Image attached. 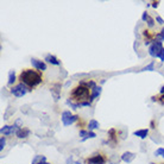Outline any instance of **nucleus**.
Segmentation results:
<instances>
[{"instance_id": "5", "label": "nucleus", "mask_w": 164, "mask_h": 164, "mask_svg": "<svg viewBox=\"0 0 164 164\" xmlns=\"http://www.w3.org/2000/svg\"><path fill=\"white\" fill-rule=\"evenodd\" d=\"M28 92H31V89L26 87L24 83H20V82L18 83L17 86H13V87L11 88V93L13 94L14 96H17V98H22V96H24Z\"/></svg>"}, {"instance_id": "27", "label": "nucleus", "mask_w": 164, "mask_h": 164, "mask_svg": "<svg viewBox=\"0 0 164 164\" xmlns=\"http://www.w3.org/2000/svg\"><path fill=\"white\" fill-rule=\"evenodd\" d=\"M149 17H150V16L147 14V12H144V13H143V17H141V19H143V22H146L147 19H149Z\"/></svg>"}, {"instance_id": "15", "label": "nucleus", "mask_w": 164, "mask_h": 164, "mask_svg": "<svg viewBox=\"0 0 164 164\" xmlns=\"http://www.w3.org/2000/svg\"><path fill=\"white\" fill-rule=\"evenodd\" d=\"M32 164H47V157L42 155H37L32 159Z\"/></svg>"}, {"instance_id": "12", "label": "nucleus", "mask_w": 164, "mask_h": 164, "mask_svg": "<svg viewBox=\"0 0 164 164\" xmlns=\"http://www.w3.org/2000/svg\"><path fill=\"white\" fill-rule=\"evenodd\" d=\"M80 137H82V141H85L88 138H95L96 135L93 131H86V130H81L80 131Z\"/></svg>"}, {"instance_id": "25", "label": "nucleus", "mask_w": 164, "mask_h": 164, "mask_svg": "<svg viewBox=\"0 0 164 164\" xmlns=\"http://www.w3.org/2000/svg\"><path fill=\"white\" fill-rule=\"evenodd\" d=\"M155 155H156V156H162V157H164V149L163 147H159L158 150L155 152Z\"/></svg>"}, {"instance_id": "1", "label": "nucleus", "mask_w": 164, "mask_h": 164, "mask_svg": "<svg viewBox=\"0 0 164 164\" xmlns=\"http://www.w3.org/2000/svg\"><path fill=\"white\" fill-rule=\"evenodd\" d=\"M90 88L87 86V81H79L71 88L69 92V100L74 102L77 107H83V106H90Z\"/></svg>"}, {"instance_id": "11", "label": "nucleus", "mask_w": 164, "mask_h": 164, "mask_svg": "<svg viewBox=\"0 0 164 164\" xmlns=\"http://www.w3.org/2000/svg\"><path fill=\"white\" fill-rule=\"evenodd\" d=\"M143 36H144V38H145V44H146V45H151V42H153L155 37H156V35L152 33L151 31H149V30H145V31L143 32Z\"/></svg>"}, {"instance_id": "19", "label": "nucleus", "mask_w": 164, "mask_h": 164, "mask_svg": "<svg viewBox=\"0 0 164 164\" xmlns=\"http://www.w3.org/2000/svg\"><path fill=\"white\" fill-rule=\"evenodd\" d=\"M95 129H99V123L95 119H92L88 124V131H93Z\"/></svg>"}, {"instance_id": "10", "label": "nucleus", "mask_w": 164, "mask_h": 164, "mask_svg": "<svg viewBox=\"0 0 164 164\" xmlns=\"http://www.w3.org/2000/svg\"><path fill=\"white\" fill-rule=\"evenodd\" d=\"M50 92L53 94L54 100L57 101V100L59 99V96H61V83H59V82L54 83L53 86H51V88H50Z\"/></svg>"}, {"instance_id": "9", "label": "nucleus", "mask_w": 164, "mask_h": 164, "mask_svg": "<svg viewBox=\"0 0 164 164\" xmlns=\"http://www.w3.org/2000/svg\"><path fill=\"white\" fill-rule=\"evenodd\" d=\"M31 64H32V67L35 68L36 70H39V71L47 70V64H45L43 61H41V59H31Z\"/></svg>"}, {"instance_id": "7", "label": "nucleus", "mask_w": 164, "mask_h": 164, "mask_svg": "<svg viewBox=\"0 0 164 164\" xmlns=\"http://www.w3.org/2000/svg\"><path fill=\"white\" fill-rule=\"evenodd\" d=\"M20 129L19 126H17L16 124L13 125V126H8V125H5V126H3L1 130H0V132H1V135L3 136H10V135H13V133H17V131Z\"/></svg>"}, {"instance_id": "4", "label": "nucleus", "mask_w": 164, "mask_h": 164, "mask_svg": "<svg viewBox=\"0 0 164 164\" xmlns=\"http://www.w3.org/2000/svg\"><path fill=\"white\" fill-rule=\"evenodd\" d=\"M106 162H107V157H106L105 153L102 152L93 155L92 157H88L85 159L86 164H106Z\"/></svg>"}, {"instance_id": "24", "label": "nucleus", "mask_w": 164, "mask_h": 164, "mask_svg": "<svg viewBox=\"0 0 164 164\" xmlns=\"http://www.w3.org/2000/svg\"><path fill=\"white\" fill-rule=\"evenodd\" d=\"M146 23H147V26H149V28H153V25H155V20H153V18L149 17V19L146 20Z\"/></svg>"}, {"instance_id": "21", "label": "nucleus", "mask_w": 164, "mask_h": 164, "mask_svg": "<svg viewBox=\"0 0 164 164\" xmlns=\"http://www.w3.org/2000/svg\"><path fill=\"white\" fill-rule=\"evenodd\" d=\"M155 41L162 42V43H163V41H164V28H163L162 30H161V32H158V33H156V37H155Z\"/></svg>"}, {"instance_id": "20", "label": "nucleus", "mask_w": 164, "mask_h": 164, "mask_svg": "<svg viewBox=\"0 0 164 164\" xmlns=\"http://www.w3.org/2000/svg\"><path fill=\"white\" fill-rule=\"evenodd\" d=\"M14 82H16V73H14V70H11L10 74H8V81H7V83H8V86H12Z\"/></svg>"}, {"instance_id": "2", "label": "nucleus", "mask_w": 164, "mask_h": 164, "mask_svg": "<svg viewBox=\"0 0 164 164\" xmlns=\"http://www.w3.org/2000/svg\"><path fill=\"white\" fill-rule=\"evenodd\" d=\"M18 80H19L20 83H24L26 87L32 90L33 88L38 87L41 83H43L44 77L42 75V71L25 68V69L20 71V74L18 76Z\"/></svg>"}, {"instance_id": "14", "label": "nucleus", "mask_w": 164, "mask_h": 164, "mask_svg": "<svg viewBox=\"0 0 164 164\" xmlns=\"http://www.w3.org/2000/svg\"><path fill=\"white\" fill-rule=\"evenodd\" d=\"M30 133H31V132H30L29 129H26V127H20V129L17 131L16 136H17L18 138H26Z\"/></svg>"}, {"instance_id": "18", "label": "nucleus", "mask_w": 164, "mask_h": 164, "mask_svg": "<svg viewBox=\"0 0 164 164\" xmlns=\"http://www.w3.org/2000/svg\"><path fill=\"white\" fill-rule=\"evenodd\" d=\"M147 133H149V130L144 129V130H138V131H136L133 135L137 136V137H139V138H141V139H144V138H146Z\"/></svg>"}, {"instance_id": "8", "label": "nucleus", "mask_w": 164, "mask_h": 164, "mask_svg": "<svg viewBox=\"0 0 164 164\" xmlns=\"http://www.w3.org/2000/svg\"><path fill=\"white\" fill-rule=\"evenodd\" d=\"M107 143L112 145V147H114L118 144V132L115 129H111L108 131V141Z\"/></svg>"}, {"instance_id": "29", "label": "nucleus", "mask_w": 164, "mask_h": 164, "mask_svg": "<svg viewBox=\"0 0 164 164\" xmlns=\"http://www.w3.org/2000/svg\"><path fill=\"white\" fill-rule=\"evenodd\" d=\"M158 5H159V1H153L152 3V7H155V8L158 7Z\"/></svg>"}, {"instance_id": "23", "label": "nucleus", "mask_w": 164, "mask_h": 164, "mask_svg": "<svg viewBox=\"0 0 164 164\" xmlns=\"http://www.w3.org/2000/svg\"><path fill=\"white\" fill-rule=\"evenodd\" d=\"M153 65H155V63H153V62H151V63H150V64L149 65H146V67H145V68H143V69H141V71H145V70H153Z\"/></svg>"}, {"instance_id": "31", "label": "nucleus", "mask_w": 164, "mask_h": 164, "mask_svg": "<svg viewBox=\"0 0 164 164\" xmlns=\"http://www.w3.org/2000/svg\"><path fill=\"white\" fill-rule=\"evenodd\" d=\"M161 164H164V163H161Z\"/></svg>"}, {"instance_id": "17", "label": "nucleus", "mask_w": 164, "mask_h": 164, "mask_svg": "<svg viewBox=\"0 0 164 164\" xmlns=\"http://www.w3.org/2000/svg\"><path fill=\"white\" fill-rule=\"evenodd\" d=\"M45 61L49 62L50 64H54V65H61V61L59 59H56L54 55H47L45 57Z\"/></svg>"}, {"instance_id": "26", "label": "nucleus", "mask_w": 164, "mask_h": 164, "mask_svg": "<svg viewBox=\"0 0 164 164\" xmlns=\"http://www.w3.org/2000/svg\"><path fill=\"white\" fill-rule=\"evenodd\" d=\"M67 164H80V162H74V159H73V156H70V158L67 159Z\"/></svg>"}, {"instance_id": "22", "label": "nucleus", "mask_w": 164, "mask_h": 164, "mask_svg": "<svg viewBox=\"0 0 164 164\" xmlns=\"http://www.w3.org/2000/svg\"><path fill=\"white\" fill-rule=\"evenodd\" d=\"M5 144H6V139H5V137L3 136V137L0 138V150H1V151L4 150V147H5Z\"/></svg>"}, {"instance_id": "30", "label": "nucleus", "mask_w": 164, "mask_h": 164, "mask_svg": "<svg viewBox=\"0 0 164 164\" xmlns=\"http://www.w3.org/2000/svg\"><path fill=\"white\" fill-rule=\"evenodd\" d=\"M151 127H152V129H155V121H151Z\"/></svg>"}, {"instance_id": "13", "label": "nucleus", "mask_w": 164, "mask_h": 164, "mask_svg": "<svg viewBox=\"0 0 164 164\" xmlns=\"http://www.w3.org/2000/svg\"><path fill=\"white\" fill-rule=\"evenodd\" d=\"M135 158H136V153L130 152V151H127V152H124L123 156H121V159H123L124 162H126V163H131V162H132Z\"/></svg>"}, {"instance_id": "16", "label": "nucleus", "mask_w": 164, "mask_h": 164, "mask_svg": "<svg viewBox=\"0 0 164 164\" xmlns=\"http://www.w3.org/2000/svg\"><path fill=\"white\" fill-rule=\"evenodd\" d=\"M90 92H92V95H90V102H93V100L95 98H98L101 93V87H98V86H94L92 89H90Z\"/></svg>"}, {"instance_id": "3", "label": "nucleus", "mask_w": 164, "mask_h": 164, "mask_svg": "<svg viewBox=\"0 0 164 164\" xmlns=\"http://www.w3.org/2000/svg\"><path fill=\"white\" fill-rule=\"evenodd\" d=\"M164 51V48H163V43L162 42H157V41H153L151 43V45L149 48V55L151 57H155V59H159L161 54Z\"/></svg>"}, {"instance_id": "6", "label": "nucleus", "mask_w": 164, "mask_h": 164, "mask_svg": "<svg viewBox=\"0 0 164 164\" xmlns=\"http://www.w3.org/2000/svg\"><path fill=\"white\" fill-rule=\"evenodd\" d=\"M61 119H62V123H63L64 126H69V125L74 124L75 121H77L80 118H79V115H73L69 111H64L62 113V118Z\"/></svg>"}, {"instance_id": "28", "label": "nucleus", "mask_w": 164, "mask_h": 164, "mask_svg": "<svg viewBox=\"0 0 164 164\" xmlns=\"http://www.w3.org/2000/svg\"><path fill=\"white\" fill-rule=\"evenodd\" d=\"M156 20H157V22H158L161 25H162V24H164V20L161 17H156Z\"/></svg>"}, {"instance_id": "32", "label": "nucleus", "mask_w": 164, "mask_h": 164, "mask_svg": "<svg viewBox=\"0 0 164 164\" xmlns=\"http://www.w3.org/2000/svg\"><path fill=\"white\" fill-rule=\"evenodd\" d=\"M47 164H49V163H47Z\"/></svg>"}]
</instances>
